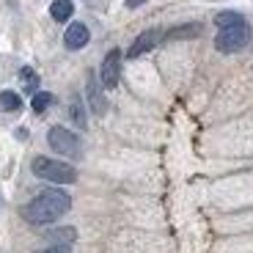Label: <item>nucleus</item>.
<instances>
[{
    "label": "nucleus",
    "instance_id": "1",
    "mask_svg": "<svg viewBox=\"0 0 253 253\" xmlns=\"http://www.w3.org/2000/svg\"><path fill=\"white\" fill-rule=\"evenodd\" d=\"M72 207V198L69 193H63L61 187H47L42 193H36L31 204L22 207V217L28 223H36V226H44V223L58 220L61 215H66Z\"/></svg>",
    "mask_w": 253,
    "mask_h": 253
},
{
    "label": "nucleus",
    "instance_id": "2",
    "mask_svg": "<svg viewBox=\"0 0 253 253\" xmlns=\"http://www.w3.org/2000/svg\"><path fill=\"white\" fill-rule=\"evenodd\" d=\"M33 173L39 179H47V182H55V184H72L77 179L75 165L69 163H61V160H50V157H36L33 160Z\"/></svg>",
    "mask_w": 253,
    "mask_h": 253
},
{
    "label": "nucleus",
    "instance_id": "3",
    "mask_svg": "<svg viewBox=\"0 0 253 253\" xmlns=\"http://www.w3.org/2000/svg\"><path fill=\"white\" fill-rule=\"evenodd\" d=\"M248 39H251V31H248L245 22L242 25H231V28H220V33L215 39V47L220 52H240L248 44Z\"/></svg>",
    "mask_w": 253,
    "mask_h": 253
},
{
    "label": "nucleus",
    "instance_id": "4",
    "mask_svg": "<svg viewBox=\"0 0 253 253\" xmlns=\"http://www.w3.org/2000/svg\"><path fill=\"white\" fill-rule=\"evenodd\" d=\"M47 143H50L52 152L58 154H66V157H77L80 154V140L72 129L66 126H52L50 132H47Z\"/></svg>",
    "mask_w": 253,
    "mask_h": 253
},
{
    "label": "nucleus",
    "instance_id": "5",
    "mask_svg": "<svg viewBox=\"0 0 253 253\" xmlns=\"http://www.w3.org/2000/svg\"><path fill=\"white\" fill-rule=\"evenodd\" d=\"M119 77H121V50H110L102 61V69H99V80L105 88H116L119 85Z\"/></svg>",
    "mask_w": 253,
    "mask_h": 253
},
{
    "label": "nucleus",
    "instance_id": "6",
    "mask_svg": "<svg viewBox=\"0 0 253 253\" xmlns=\"http://www.w3.org/2000/svg\"><path fill=\"white\" fill-rule=\"evenodd\" d=\"M88 39H91V33H88V28L83 25V22L69 25V28H66V33H63V42H66L69 50H83V47L88 44Z\"/></svg>",
    "mask_w": 253,
    "mask_h": 253
},
{
    "label": "nucleus",
    "instance_id": "7",
    "mask_svg": "<svg viewBox=\"0 0 253 253\" xmlns=\"http://www.w3.org/2000/svg\"><path fill=\"white\" fill-rule=\"evenodd\" d=\"M160 39H163V33H160V31H146V33H140V36L135 39V44L126 50V55H129V58L143 55V52H149L152 47H157Z\"/></svg>",
    "mask_w": 253,
    "mask_h": 253
},
{
    "label": "nucleus",
    "instance_id": "8",
    "mask_svg": "<svg viewBox=\"0 0 253 253\" xmlns=\"http://www.w3.org/2000/svg\"><path fill=\"white\" fill-rule=\"evenodd\" d=\"M0 110L3 113H19L22 110V96L14 91H0Z\"/></svg>",
    "mask_w": 253,
    "mask_h": 253
},
{
    "label": "nucleus",
    "instance_id": "9",
    "mask_svg": "<svg viewBox=\"0 0 253 253\" xmlns=\"http://www.w3.org/2000/svg\"><path fill=\"white\" fill-rule=\"evenodd\" d=\"M72 11H75V6H72L69 0H55L50 6V17L55 19V22H66V19L72 17Z\"/></svg>",
    "mask_w": 253,
    "mask_h": 253
},
{
    "label": "nucleus",
    "instance_id": "10",
    "mask_svg": "<svg viewBox=\"0 0 253 253\" xmlns=\"http://www.w3.org/2000/svg\"><path fill=\"white\" fill-rule=\"evenodd\" d=\"M19 83H22V88H25L28 94H36V91H39V75H36V69L25 66V69L19 72Z\"/></svg>",
    "mask_w": 253,
    "mask_h": 253
},
{
    "label": "nucleus",
    "instance_id": "11",
    "mask_svg": "<svg viewBox=\"0 0 253 253\" xmlns=\"http://www.w3.org/2000/svg\"><path fill=\"white\" fill-rule=\"evenodd\" d=\"M52 102H55V96H52V94H47V91H36V94H33L31 108H33V113H36V116H42Z\"/></svg>",
    "mask_w": 253,
    "mask_h": 253
},
{
    "label": "nucleus",
    "instance_id": "12",
    "mask_svg": "<svg viewBox=\"0 0 253 253\" xmlns=\"http://www.w3.org/2000/svg\"><path fill=\"white\" fill-rule=\"evenodd\" d=\"M242 22H245V17H242L240 11H220L215 17L217 28H231V25H242Z\"/></svg>",
    "mask_w": 253,
    "mask_h": 253
},
{
    "label": "nucleus",
    "instance_id": "13",
    "mask_svg": "<svg viewBox=\"0 0 253 253\" xmlns=\"http://www.w3.org/2000/svg\"><path fill=\"white\" fill-rule=\"evenodd\" d=\"M88 96H91V108H94V113L102 116L105 102H102V96H99V85H96V77L94 75H88Z\"/></svg>",
    "mask_w": 253,
    "mask_h": 253
},
{
    "label": "nucleus",
    "instance_id": "14",
    "mask_svg": "<svg viewBox=\"0 0 253 253\" xmlns=\"http://www.w3.org/2000/svg\"><path fill=\"white\" fill-rule=\"evenodd\" d=\"M201 33V25H182V28H173V31L165 33V39L168 42H173V39H193Z\"/></svg>",
    "mask_w": 253,
    "mask_h": 253
},
{
    "label": "nucleus",
    "instance_id": "15",
    "mask_svg": "<svg viewBox=\"0 0 253 253\" xmlns=\"http://www.w3.org/2000/svg\"><path fill=\"white\" fill-rule=\"evenodd\" d=\"M75 228H58V231H52V234H47V240L52 242H63V245H72L75 242Z\"/></svg>",
    "mask_w": 253,
    "mask_h": 253
},
{
    "label": "nucleus",
    "instance_id": "16",
    "mask_svg": "<svg viewBox=\"0 0 253 253\" xmlns=\"http://www.w3.org/2000/svg\"><path fill=\"white\" fill-rule=\"evenodd\" d=\"M69 113H72V121H75L77 126H85V110H83L80 99H72V108H69Z\"/></svg>",
    "mask_w": 253,
    "mask_h": 253
},
{
    "label": "nucleus",
    "instance_id": "17",
    "mask_svg": "<svg viewBox=\"0 0 253 253\" xmlns=\"http://www.w3.org/2000/svg\"><path fill=\"white\" fill-rule=\"evenodd\" d=\"M42 253H72V245H63V242H52V248H47V251Z\"/></svg>",
    "mask_w": 253,
    "mask_h": 253
},
{
    "label": "nucleus",
    "instance_id": "18",
    "mask_svg": "<svg viewBox=\"0 0 253 253\" xmlns=\"http://www.w3.org/2000/svg\"><path fill=\"white\" fill-rule=\"evenodd\" d=\"M143 3H146V0H126V6H129V8H138V6H143Z\"/></svg>",
    "mask_w": 253,
    "mask_h": 253
}]
</instances>
